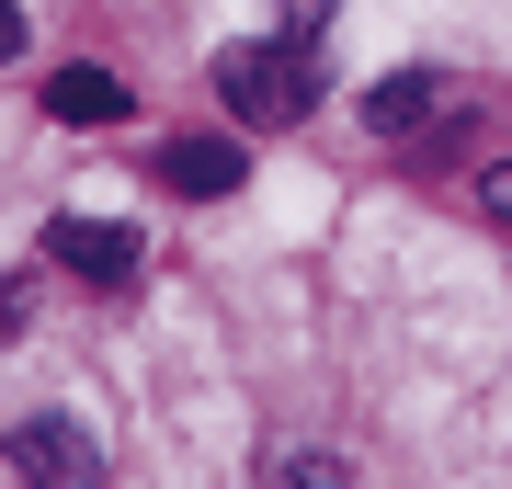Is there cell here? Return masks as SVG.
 <instances>
[{
	"label": "cell",
	"mask_w": 512,
	"mask_h": 489,
	"mask_svg": "<svg viewBox=\"0 0 512 489\" xmlns=\"http://www.w3.org/2000/svg\"><path fill=\"white\" fill-rule=\"evenodd\" d=\"M46 114H57V126H126L137 91L114 80V69H57V80H46Z\"/></svg>",
	"instance_id": "5"
},
{
	"label": "cell",
	"mask_w": 512,
	"mask_h": 489,
	"mask_svg": "<svg viewBox=\"0 0 512 489\" xmlns=\"http://www.w3.org/2000/svg\"><path fill=\"white\" fill-rule=\"evenodd\" d=\"M456 114H467V91L456 80H421V69H399V80L365 91V126L376 137H421V126H456Z\"/></svg>",
	"instance_id": "3"
},
{
	"label": "cell",
	"mask_w": 512,
	"mask_h": 489,
	"mask_svg": "<svg viewBox=\"0 0 512 489\" xmlns=\"http://www.w3.org/2000/svg\"><path fill=\"white\" fill-rule=\"evenodd\" d=\"M46 251L80 273V285H126L137 273V228H103V217H57L46 228Z\"/></svg>",
	"instance_id": "4"
},
{
	"label": "cell",
	"mask_w": 512,
	"mask_h": 489,
	"mask_svg": "<svg viewBox=\"0 0 512 489\" xmlns=\"http://www.w3.org/2000/svg\"><path fill=\"white\" fill-rule=\"evenodd\" d=\"M160 171H171V194H228L239 182V137H183V148H160Z\"/></svg>",
	"instance_id": "6"
},
{
	"label": "cell",
	"mask_w": 512,
	"mask_h": 489,
	"mask_svg": "<svg viewBox=\"0 0 512 489\" xmlns=\"http://www.w3.org/2000/svg\"><path fill=\"white\" fill-rule=\"evenodd\" d=\"M217 91H228V114L239 126H285V114H308L319 103V46H228L217 57Z\"/></svg>",
	"instance_id": "1"
},
{
	"label": "cell",
	"mask_w": 512,
	"mask_h": 489,
	"mask_svg": "<svg viewBox=\"0 0 512 489\" xmlns=\"http://www.w3.org/2000/svg\"><path fill=\"white\" fill-rule=\"evenodd\" d=\"M0 455H12V478H57V489H92L103 478V444L80 433V421H57V410H23Z\"/></svg>",
	"instance_id": "2"
},
{
	"label": "cell",
	"mask_w": 512,
	"mask_h": 489,
	"mask_svg": "<svg viewBox=\"0 0 512 489\" xmlns=\"http://www.w3.org/2000/svg\"><path fill=\"white\" fill-rule=\"evenodd\" d=\"M478 205H490V217H512V160H501L490 182H478Z\"/></svg>",
	"instance_id": "8"
},
{
	"label": "cell",
	"mask_w": 512,
	"mask_h": 489,
	"mask_svg": "<svg viewBox=\"0 0 512 489\" xmlns=\"http://www.w3.org/2000/svg\"><path fill=\"white\" fill-rule=\"evenodd\" d=\"M23 319H35V285H0V342H12Z\"/></svg>",
	"instance_id": "7"
},
{
	"label": "cell",
	"mask_w": 512,
	"mask_h": 489,
	"mask_svg": "<svg viewBox=\"0 0 512 489\" xmlns=\"http://www.w3.org/2000/svg\"><path fill=\"white\" fill-rule=\"evenodd\" d=\"M0 57H23V12H12V0H0Z\"/></svg>",
	"instance_id": "9"
}]
</instances>
